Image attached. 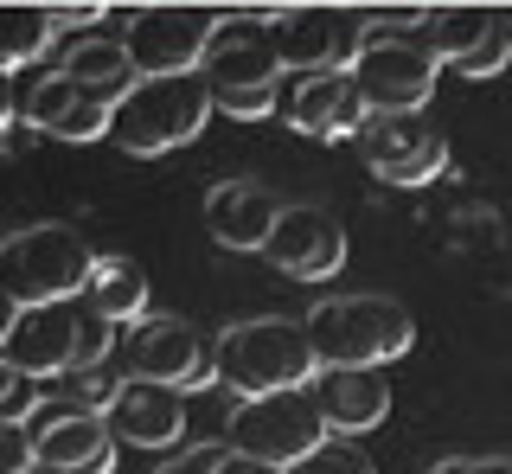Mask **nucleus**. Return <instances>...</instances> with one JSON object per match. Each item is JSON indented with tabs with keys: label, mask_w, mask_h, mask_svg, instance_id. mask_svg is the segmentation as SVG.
<instances>
[{
	"label": "nucleus",
	"mask_w": 512,
	"mask_h": 474,
	"mask_svg": "<svg viewBox=\"0 0 512 474\" xmlns=\"http://www.w3.org/2000/svg\"><path fill=\"white\" fill-rule=\"evenodd\" d=\"M90 276H96V250L71 225H20L0 244V289H7L13 308L77 302L90 289Z\"/></svg>",
	"instance_id": "nucleus-6"
},
{
	"label": "nucleus",
	"mask_w": 512,
	"mask_h": 474,
	"mask_svg": "<svg viewBox=\"0 0 512 474\" xmlns=\"http://www.w3.org/2000/svg\"><path fill=\"white\" fill-rule=\"evenodd\" d=\"M58 71H71L84 90H96V97H109V103H122L128 90L141 84V65H135V52H128V39H77Z\"/></svg>",
	"instance_id": "nucleus-20"
},
{
	"label": "nucleus",
	"mask_w": 512,
	"mask_h": 474,
	"mask_svg": "<svg viewBox=\"0 0 512 474\" xmlns=\"http://www.w3.org/2000/svg\"><path fill=\"white\" fill-rule=\"evenodd\" d=\"M288 129L308 141H352L372 129V103L359 97L352 71H320L301 77V90L288 97Z\"/></svg>",
	"instance_id": "nucleus-16"
},
{
	"label": "nucleus",
	"mask_w": 512,
	"mask_h": 474,
	"mask_svg": "<svg viewBox=\"0 0 512 474\" xmlns=\"http://www.w3.org/2000/svg\"><path fill=\"white\" fill-rule=\"evenodd\" d=\"M320 372L308 321H288V314H263V321H237L224 327L212 346V378L231 385L237 398H263V391H288L308 385Z\"/></svg>",
	"instance_id": "nucleus-2"
},
{
	"label": "nucleus",
	"mask_w": 512,
	"mask_h": 474,
	"mask_svg": "<svg viewBox=\"0 0 512 474\" xmlns=\"http://www.w3.org/2000/svg\"><path fill=\"white\" fill-rule=\"evenodd\" d=\"M224 462V449H186V455H173L167 468H154V474H218Z\"/></svg>",
	"instance_id": "nucleus-29"
},
{
	"label": "nucleus",
	"mask_w": 512,
	"mask_h": 474,
	"mask_svg": "<svg viewBox=\"0 0 512 474\" xmlns=\"http://www.w3.org/2000/svg\"><path fill=\"white\" fill-rule=\"evenodd\" d=\"M282 474H378L372 455L359 449V436H327L320 449H308L301 462H288Z\"/></svg>",
	"instance_id": "nucleus-24"
},
{
	"label": "nucleus",
	"mask_w": 512,
	"mask_h": 474,
	"mask_svg": "<svg viewBox=\"0 0 512 474\" xmlns=\"http://www.w3.org/2000/svg\"><path fill=\"white\" fill-rule=\"evenodd\" d=\"M282 71L288 65L276 52V33H269V13H224L218 39L199 58V77L212 84L218 116H269Z\"/></svg>",
	"instance_id": "nucleus-3"
},
{
	"label": "nucleus",
	"mask_w": 512,
	"mask_h": 474,
	"mask_svg": "<svg viewBox=\"0 0 512 474\" xmlns=\"http://www.w3.org/2000/svg\"><path fill=\"white\" fill-rule=\"evenodd\" d=\"M218 26H224V13H212V7H135L122 39L135 52L141 77H167V71H199Z\"/></svg>",
	"instance_id": "nucleus-11"
},
{
	"label": "nucleus",
	"mask_w": 512,
	"mask_h": 474,
	"mask_svg": "<svg viewBox=\"0 0 512 474\" xmlns=\"http://www.w3.org/2000/svg\"><path fill=\"white\" fill-rule=\"evenodd\" d=\"M84 302L96 314H109L116 327H135L141 314H148V276H141L135 257H96V276H90Z\"/></svg>",
	"instance_id": "nucleus-22"
},
{
	"label": "nucleus",
	"mask_w": 512,
	"mask_h": 474,
	"mask_svg": "<svg viewBox=\"0 0 512 474\" xmlns=\"http://www.w3.org/2000/svg\"><path fill=\"white\" fill-rule=\"evenodd\" d=\"M103 417H109V430H116L128 449H173V442L186 436V391L128 372L116 385V398L103 404Z\"/></svg>",
	"instance_id": "nucleus-15"
},
{
	"label": "nucleus",
	"mask_w": 512,
	"mask_h": 474,
	"mask_svg": "<svg viewBox=\"0 0 512 474\" xmlns=\"http://www.w3.org/2000/svg\"><path fill=\"white\" fill-rule=\"evenodd\" d=\"M506 65H512V45H506V20H500V26H493V33L480 39L468 58H461L455 71H461V77H500Z\"/></svg>",
	"instance_id": "nucleus-25"
},
{
	"label": "nucleus",
	"mask_w": 512,
	"mask_h": 474,
	"mask_svg": "<svg viewBox=\"0 0 512 474\" xmlns=\"http://www.w3.org/2000/svg\"><path fill=\"white\" fill-rule=\"evenodd\" d=\"M269 33H276V52L288 71L320 77V71H352V58L372 39V13L352 7H288L269 13Z\"/></svg>",
	"instance_id": "nucleus-10"
},
{
	"label": "nucleus",
	"mask_w": 512,
	"mask_h": 474,
	"mask_svg": "<svg viewBox=\"0 0 512 474\" xmlns=\"http://www.w3.org/2000/svg\"><path fill=\"white\" fill-rule=\"evenodd\" d=\"M32 410H39V378L7 366V378H0V423H26Z\"/></svg>",
	"instance_id": "nucleus-26"
},
{
	"label": "nucleus",
	"mask_w": 512,
	"mask_h": 474,
	"mask_svg": "<svg viewBox=\"0 0 512 474\" xmlns=\"http://www.w3.org/2000/svg\"><path fill=\"white\" fill-rule=\"evenodd\" d=\"M26 430H32V449H39V474H109L116 468L122 436L84 398H39Z\"/></svg>",
	"instance_id": "nucleus-9"
},
{
	"label": "nucleus",
	"mask_w": 512,
	"mask_h": 474,
	"mask_svg": "<svg viewBox=\"0 0 512 474\" xmlns=\"http://www.w3.org/2000/svg\"><path fill=\"white\" fill-rule=\"evenodd\" d=\"M500 20H506V45H512V13H500Z\"/></svg>",
	"instance_id": "nucleus-31"
},
{
	"label": "nucleus",
	"mask_w": 512,
	"mask_h": 474,
	"mask_svg": "<svg viewBox=\"0 0 512 474\" xmlns=\"http://www.w3.org/2000/svg\"><path fill=\"white\" fill-rule=\"evenodd\" d=\"M320 366H391L416 346V321L391 295H333L308 314Z\"/></svg>",
	"instance_id": "nucleus-5"
},
{
	"label": "nucleus",
	"mask_w": 512,
	"mask_h": 474,
	"mask_svg": "<svg viewBox=\"0 0 512 474\" xmlns=\"http://www.w3.org/2000/svg\"><path fill=\"white\" fill-rule=\"evenodd\" d=\"M506 474H512V462H506Z\"/></svg>",
	"instance_id": "nucleus-32"
},
{
	"label": "nucleus",
	"mask_w": 512,
	"mask_h": 474,
	"mask_svg": "<svg viewBox=\"0 0 512 474\" xmlns=\"http://www.w3.org/2000/svg\"><path fill=\"white\" fill-rule=\"evenodd\" d=\"M429 474H506L500 455H442Z\"/></svg>",
	"instance_id": "nucleus-28"
},
{
	"label": "nucleus",
	"mask_w": 512,
	"mask_h": 474,
	"mask_svg": "<svg viewBox=\"0 0 512 474\" xmlns=\"http://www.w3.org/2000/svg\"><path fill=\"white\" fill-rule=\"evenodd\" d=\"M20 109H26L32 129L52 135V141H96V135H109V122H116V103L84 90L71 71H52Z\"/></svg>",
	"instance_id": "nucleus-18"
},
{
	"label": "nucleus",
	"mask_w": 512,
	"mask_h": 474,
	"mask_svg": "<svg viewBox=\"0 0 512 474\" xmlns=\"http://www.w3.org/2000/svg\"><path fill=\"white\" fill-rule=\"evenodd\" d=\"M436 71H442V58L404 26H372L365 52L352 58V84L372 103V116H416L436 97Z\"/></svg>",
	"instance_id": "nucleus-7"
},
{
	"label": "nucleus",
	"mask_w": 512,
	"mask_h": 474,
	"mask_svg": "<svg viewBox=\"0 0 512 474\" xmlns=\"http://www.w3.org/2000/svg\"><path fill=\"white\" fill-rule=\"evenodd\" d=\"M359 148H365V167H372L384 186H429L448 167L442 129H429V122H416V116H372V129L359 135Z\"/></svg>",
	"instance_id": "nucleus-13"
},
{
	"label": "nucleus",
	"mask_w": 512,
	"mask_h": 474,
	"mask_svg": "<svg viewBox=\"0 0 512 474\" xmlns=\"http://www.w3.org/2000/svg\"><path fill=\"white\" fill-rule=\"evenodd\" d=\"M122 366L135 378H160V385H180V391L218 385V378L205 372V340L192 334V321H180V314H141V321L128 327Z\"/></svg>",
	"instance_id": "nucleus-12"
},
{
	"label": "nucleus",
	"mask_w": 512,
	"mask_h": 474,
	"mask_svg": "<svg viewBox=\"0 0 512 474\" xmlns=\"http://www.w3.org/2000/svg\"><path fill=\"white\" fill-rule=\"evenodd\" d=\"M493 26H500V13H487V7H429V13H416L410 33L423 39L442 65H461V58H468Z\"/></svg>",
	"instance_id": "nucleus-21"
},
{
	"label": "nucleus",
	"mask_w": 512,
	"mask_h": 474,
	"mask_svg": "<svg viewBox=\"0 0 512 474\" xmlns=\"http://www.w3.org/2000/svg\"><path fill=\"white\" fill-rule=\"evenodd\" d=\"M0 474H39V449H32L26 423H0Z\"/></svg>",
	"instance_id": "nucleus-27"
},
{
	"label": "nucleus",
	"mask_w": 512,
	"mask_h": 474,
	"mask_svg": "<svg viewBox=\"0 0 512 474\" xmlns=\"http://www.w3.org/2000/svg\"><path fill=\"white\" fill-rule=\"evenodd\" d=\"M333 430H327V417H320V404H314V391L308 385H288V391H263V398H237L231 410V423H224V442L231 449H244V455H263V462H301L308 449H320Z\"/></svg>",
	"instance_id": "nucleus-8"
},
{
	"label": "nucleus",
	"mask_w": 512,
	"mask_h": 474,
	"mask_svg": "<svg viewBox=\"0 0 512 474\" xmlns=\"http://www.w3.org/2000/svg\"><path fill=\"white\" fill-rule=\"evenodd\" d=\"M109 346H116V321L90 302H32L13 308L0 327V366L32 378H71L109 366Z\"/></svg>",
	"instance_id": "nucleus-1"
},
{
	"label": "nucleus",
	"mask_w": 512,
	"mask_h": 474,
	"mask_svg": "<svg viewBox=\"0 0 512 474\" xmlns=\"http://www.w3.org/2000/svg\"><path fill=\"white\" fill-rule=\"evenodd\" d=\"M276 218H282V199L263 180H224L205 193V231L224 250H263Z\"/></svg>",
	"instance_id": "nucleus-19"
},
{
	"label": "nucleus",
	"mask_w": 512,
	"mask_h": 474,
	"mask_svg": "<svg viewBox=\"0 0 512 474\" xmlns=\"http://www.w3.org/2000/svg\"><path fill=\"white\" fill-rule=\"evenodd\" d=\"M218 474H282V468H276V462H263V455H244V449H231V442H224Z\"/></svg>",
	"instance_id": "nucleus-30"
},
{
	"label": "nucleus",
	"mask_w": 512,
	"mask_h": 474,
	"mask_svg": "<svg viewBox=\"0 0 512 474\" xmlns=\"http://www.w3.org/2000/svg\"><path fill=\"white\" fill-rule=\"evenodd\" d=\"M212 116H218V103H212V84H205L199 71L141 77V84L116 103L109 141H116L122 154H173V148H186Z\"/></svg>",
	"instance_id": "nucleus-4"
},
{
	"label": "nucleus",
	"mask_w": 512,
	"mask_h": 474,
	"mask_svg": "<svg viewBox=\"0 0 512 474\" xmlns=\"http://www.w3.org/2000/svg\"><path fill=\"white\" fill-rule=\"evenodd\" d=\"M263 257L295 282H327V276H340V263H346V231L333 225V212H320V205H282Z\"/></svg>",
	"instance_id": "nucleus-14"
},
{
	"label": "nucleus",
	"mask_w": 512,
	"mask_h": 474,
	"mask_svg": "<svg viewBox=\"0 0 512 474\" xmlns=\"http://www.w3.org/2000/svg\"><path fill=\"white\" fill-rule=\"evenodd\" d=\"M64 33V13L58 7H13L7 13V71H26L52 52V39Z\"/></svg>",
	"instance_id": "nucleus-23"
},
{
	"label": "nucleus",
	"mask_w": 512,
	"mask_h": 474,
	"mask_svg": "<svg viewBox=\"0 0 512 474\" xmlns=\"http://www.w3.org/2000/svg\"><path fill=\"white\" fill-rule=\"evenodd\" d=\"M308 391L333 436H365L391 417V385L378 378V366H320Z\"/></svg>",
	"instance_id": "nucleus-17"
}]
</instances>
